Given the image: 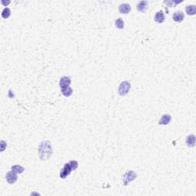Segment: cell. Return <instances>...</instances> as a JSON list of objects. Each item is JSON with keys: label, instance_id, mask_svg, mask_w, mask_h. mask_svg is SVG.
<instances>
[{"label": "cell", "instance_id": "21", "mask_svg": "<svg viewBox=\"0 0 196 196\" xmlns=\"http://www.w3.org/2000/svg\"><path fill=\"white\" fill-rule=\"evenodd\" d=\"M10 2H11L10 1H7V2H5L4 0H2V1H1V3H2V5H4L5 6H7V5H8Z\"/></svg>", "mask_w": 196, "mask_h": 196}, {"label": "cell", "instance_id": "6", "mask_svg": "<svg viewBox=\"0 0 196 196\" xmlns=\"http://www.w3.org/2000/svg\"><path fill=\"white\" fill-rule=\"evenodd\" d=\"M5 179H6L7 182L9 183V184H11V185L12 184H14L15 182L17 181L18 179L17 173L14 172L12 170V171H9V172H7Z\"/></svg>", "mask_w": 196, "mask_h": 196}, {"label": "cell", "instance_id": "8", "mask_svg": "<svg viewBox=\"0 0 196 196\" xmlns=\"http://www.w3.org/2000/svg\"><path fill=\"white\" fill-rule=\"evenodd\" d=\"M131 11L130 5L128 3H123L119 6V12L122 14H128Z\"/></svg>", "mask_w": 196, "mask_h": 196}, {"label": "cell", "instance_id": "15", "mask_svg": "<svg viewBox=\"0 0 196 196\" xmlns=\"http://www.w3.org/2000/svg\"><path fill=\"white\" fill-rule=\"evenodd\" d=\"M61 90L64 96L67 97L71 96L72 94H73V90H72V88L71 87H68L67 88H65V89Z\"/></svg>", "mask_w": 196, "mask_h": 196}, {"label": "cell", "instance_id": "5", "mask_svg": "<svg viewBox=\"0 0 196 196\" xmlns=\"http://www.w3.org/2000/svg\"><path fill=\"white\" fill-rule=\"evenodd\" d=\"M71 84V79L67 76L62 77L59 81V86L61 87V90L65 89L67 87H70Z\"/></svg>", "mask_w": 196, "mask_h": 196}, {"label": "cell", "instance_id": "3", "mask_svg": "<svg viewBox=\"0 0 196 196\" xmlns=\"http://www.w3.org/2000/svg\"><path fill=\"white\" fill-rule=\"evenodd\" d=\"M136 176H137L136 173L135 172H133V171H128V172H126L124 174V175H123V179L124 185H127L128 183L133 181V180H135Z\"/></svg>", "mask_w": 196, "mask_h": 196}, {"label": "cell", "instance_id": "13", "mask_svg": "<svg viewBox=\"0 0 196 196\" xmlns=\"http://www.w3.org/2000/svg\"><path fill=\"white\" fill-rule=\"evenodd\" d=\"M185 12L188 15H194L196 13V6L195 5H190L185 7Z\"/></svg>", "mask_w": 196, "mask_h": 196}, {"label": "cell", "instance_id": "4", "mask_svg": "<svg viewBox=\"0 0 196 196\" xmlns=\"http://www.w3.org/2000/svg\"><path fill=\"white\" fill-rule=\"evenodd\" d=\"M72 168L71 166L70 163L68 162V163H66L64 166V168L61 170V172H60V177H61V179H65L66 177L69 175L71 173L72 171Z\"/></svg>", "mask_w": 196, "mask_h": 196}, {"label": "cell", "instance_id": "19", "mask_svg": "<svg viewBox=\"0 0 196 196\" xmlns=\"http://www.w3.org/2000/svg\"><path fill=\"white\" fill-rule=\"evenodd\" d=\"M69 163H70L71 166V168L73 170L77 169V167H78V162H77V161H75V160L71 161Z\"/></svg>", "mask_w": 196, "mask_h": 196}, {"label": "cell", "instance_id": "2", "mask_svg": "<svg viewBox=\"0 0 196 196\" xmlns=\"http://www.w3.org/2000/svg\"><path fill=\"white\" fill-rule=\"evenodd\" d=\"M130 88L131 84L129 81H123V82L120 83V86H119L118 93H119L120 96H126V94L129 93V91L130 90Z\"/></svg>", "mask_w": 196, "mask_h": 196}, {"label": "cell", "instance_id": "20", "mask_svg": "<svg viewBox=\"0 0 196 196\" xmlns=\"http://www.w3.org/2000/svg\"><path fill=\"white\" fill-rule=\"evenodd\" d=\"M6 146H7L6 143H5V142L2 140V141L1 142V147H2V148H1V151H2V152H3V151H4V149H5Z\"/></svg>", "mask_w": 196, "mask_h": 196}, {"label": "cell", "instance_id": "12", "mask_svg": "<svg viewBox=\"0 0 196 196\" xmlns=\"http://www.w3.org/2000/svg\"><path fill=\"white\" fill-rule=\"evenodd\" d=\"M186 144L188 147H194L195 145V135L192 134L189 135L186 139Z\"/></svg>", "mask_w": 196, "mask_h": 196}, {"label": "cell", "instance_id": "11", "mask_svg": "<svg viewBox=\"0 0 196 196\" xmlns=\"http://www.w3.org/2000/svg\"><path fill=\"white\" fill-rule=\"evenodd\" d=\"M171 116L169 115V114H164V115L162 116L161 119L159 120V125H167L169 124L171 121Z\"/></svg>", "mask_w": 196, "mask_h": 196}, {"label": "cell", "instance_id": "14", "mask_svg": "<svg viewBox=\"0 0 196 196\" xmlns=\"http://www.w3.org/2000/svg\"><path fill=\"white\" fill-rule=\"evenodd\" d=\"M11 169L17 174H22V172H24L25 169L19 165H14L11 167Z\"/></svg>", "mask_w": 196, "mask_h": 196}, {"label": "cell", "instance_id": "18", "mask_svg": "<svg viewBox=\"0 0 196 196\" xmlns=\"http://www.w3.org/2000/svg\"><path fill=\"white\" fill-rule=\"evenodd\" d=\"M182 1H175V0H172V1H165L164 3L166 5H167L169 7H175L176 5L181 3Z\"/></svg>", "mask_w": 196, "mask_h": 196}, {"label": "cell", "instance_id": "1", "mask_svg": "<svg viewBox=\"0 0 196 196\" xmlns=\"http://www.w3.org/2000/svg\"><path fill=\"white\" fill-rule=\"evenodd\" d=\"M53 153L52 146L48 140L42 142L38 146V155L42 161H46L51 158Z\"/></svg>", "mask_w": 196, "mask_h": 196}, {"label": "cell", "instance_id": "10", "mask_svg": "<svg viewBox=\"0 0 196 196\" xmlns=\"http://www.w3.org/2000/svg\"><path fill=\"white\" fill-rule=\"evenodd\" d=\"M184 18H185L184 13L181 11L175 12L173 14V15H172V19H173L175 22H182L183 21V19H184Z\"/></svg>", "mask_w": 196, "mask_h": 196}, {"label": "cell", "instance_id": "17", "mask_svg": "<svg viewBox=\"0 0 196 196\" xmlns=\"http://www.w3.org/2000/svg\"><path fill=\"white\" fill-rule=\"evenodd\" d=\"M11 15V10L9 9V8H5L3 10H2V17L3 19H8V18Z\"/></svg>", "mask_w": 196, "mask_h": 196}, {"label": "cell", "instance_id": "7", "mask_svg": "<svg viewBox=\"0 0 196 196\" xmlns=\"http://www.w3.org/2000/svg\"><path fill=\"white\" fill-rule=\"evenodd\" d=\"M154 20L155 22H158V23H162V22H164V21L166 20V18H165V15H164V12L162 10L157 12L154 16Z\"/></svg>", "mask_w": 196, "mask_h": 196}, {"label": "cell", "instance_id": "9", "mask_svg": "<svg viewBox=\"0 0 196 196\" xmlns=\"http://www.w3.org/2000/svg\"><path fill=\"white\" fill-rule=\"evenodd\" d=\"M148 4L149 3L147 1H140L136 6L137 10L141 12H146V10L148 9Z\"/></svg>", "mask_w": 196, "mask_h": 196}, {"label": "cell", "instance_id": "16", "mask_svg": "<svg viewBox=\"0 0 196 196\" xmlns=\"http://www.w3.org/2000/svg\"><path fill=\"white\" fill-rule=\"evenodd\" d=\"M115 25L119 29H123V28H124V22H123V20L121 18L117 19L116 20Z\"/></svg>", "mask_w": 196, "mask_h": 196}]
</instances>
